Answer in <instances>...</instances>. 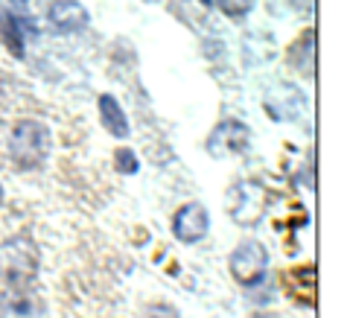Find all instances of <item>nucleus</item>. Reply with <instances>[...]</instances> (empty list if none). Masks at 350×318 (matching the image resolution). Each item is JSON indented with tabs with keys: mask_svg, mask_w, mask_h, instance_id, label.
I'll return each instance as SVG.
<instances>
[{
	"mask_svg": "<svg viewBox=\"0 0 350 318\" xmlns=\"http://www.w3.org/2000/svg\"><path fill=\"white\" fill-rule=\"evenodd\" d=\"M53 135L41 120H21L9 131V158L18 170H38L50 158Z\"/></svg>",
	"mask_w": 350,
	"mask_h": 318,
	"instance_id": "obj_1",
	"label": "nucleus"
},
{
	"mask_svg": "<svg viewBox=\"0 0 350 318\" xmlns=\"http://www.w3.org/2000/svg\"><path fill=\"white\" fill-rule=\"evenodd\" d=\"M36 275H38V246L32 243L29 234H18L9 237L6 243H0V278L9 287L24 289Z\"/></svg>",
	"mask_w": 350,
	"mask_h": 318,
	"instance_id": "obj_2",
	"label": "nucleus"
},
{
	"mask_svg": "<svg viewBox=\"0 0 350 318\" xmlns=\"http://www.w3.org/2000/svg\"><path fill=\"white\" fill-rule=\"evenodd\" d=\"M269 211V190L260 181H237L228 190V213L239 228H254Z\"/></svg>",
	"mask_w": 350,
	"mask_h": 318,
	"instance_id": "obj_3",
	"label": "nucleus"
},
{
	"mask_svg": "<svg viewBox=\"0 0 350 318\" xmlns=\"http://www.w3.org/2000/svg\"><path fill=\"white\" fill-rule=\"evenodd\" d=\"M228 271L239 287H257L269 275V248L260 239H243L228 257Z\"/></svg>",
	"mask_w": 350,
	"mask_h": 318,
	"instance_id": "obj_4",
	"label": "nucleus"
},
{
	"mask_svg": "<svg viewBox=\"0 0 350 318\" xmlns=\"http://www.w3.org/2000/svg\"><path fill=\"white\" fill-rule=\"evenodd\" d=\"M251 146V129L239 120H222L207 137V155L222 161V158H231V155H243V152Z\"/></svg>",
	"mask_w": 350,
	"mask_h": 318,
	"instance_id": "obj_5",
	"label": "nucleus"
},
{
	"mask_svg": "<svg viewBox=\"0 0 350 318\" xmlns=\"http://www.w3.org/2000/svg\"><path fill=\"white\" fill-rule=\"evenodd\" d=\"M211 231V213H207V207L202 202H190L175 211L172 216V237L178 239L184 246H193L204 239V234Z\"/></svg>",
	"mask_w": 350,
	"mask_h": 318,
	"instance_id": "obj_6",
	"label": "nucleus"
},
{
	"mask_svg": "<svg viewBox=\"0 0 350 318\" xmlns=\"http://www.w3.org/2000/svg\"><path fill=\"white\" fill-rule=\"evenodd\" d=\"M88 9L79 3V0H56L50 3L47 9V21H50V29L59 32V36H73L88 27Z\"/></svg>",
	"mask_w": 350,
	"mask_h": 318,
	"instance_id": "obj_7",
	"label": "nucleus"
},
{
	"mask_svg": "<svg viewBox=\"0 0 350 318\" xmlns=\"http://www.w3.org/2000/svg\"><path fill=\"white\" fill-rule=\"evenodd\" d=\"M0 318H44V304L27 287H9L6 292H0Z\"/></svg>",
	"mask_w": 350,
	"mask_h": 318,
	"instance_id": "obj_8",
	"label": "nucleus"
},
{
	"mask_svg": "<svg viewBox=\"0 0 350 318\" xmlns=\"http://www.w3.org/2000/svg\"><path fill=\"white\" fill-rule=\"evenodd\" d=\"M96 105H100V120H103V126H105L108 135L117 137V140H126L131 126H129V117L123 111V105H120L111 94H103Z\"/></svg>",
	"mask_w": 350,
	"mask_h": 318,
	"instance_id": "obj_9",
	"label": "nucleus"
},
{
	"mask_svg": "<svg viewBox=\"0 0 350 318\" xmlns=\"http://www.w3.org/2000/svg\"><path fill=\"white\" fill-rule=\"evenodd\" d=\"M24 32H38L32 21H18L15 15L0 12V41L6 44L9 53H15L21 59L24 56Z\"/></svg>",
	"mask_w": 350,
	"mask_h": 318,
	"instance_id": "obj_10",
	"label": "nucleus"
},
{
	"mask_svg": "<svg viewBox=\"0 0 350 318\" xmlns=\"http://www.w3.org/2000/svg\"><path fill=\"white\" fill-rule=\"evenodd\" d=\"M216 6L222 9L228 18H245L254 9V0H216Z\"/></svg>",
	"mask_w": 350,
	"mask_h": 318,
	"instance_id": "obj_11",
	"label": "nucleus"
},
{
	"mask_svg": "<svg viewBox=\"0 0 350 318\" xmlns=\"http://www.w3.org/2000/svg\"><path fill=\"white\" fill-rule=\"evenodd\" d=\"M117 170L135 175L137 172V155H135V152H131V149H120L117 152Z\"/></svg>",
	"mask_w": 350,
	"mask_h": 318,
	"instance_id": "obj_12",
	"label": "nucleus"
},
{
	"mask_svg": "<svg viewBox=\"0 0 350 318\" xmlns=\"http://www.w3.org/2000/svg\"><path fill=\"white\" fill-rule=\"evenodd\" d=\"M6 3H9V9H6L9 15H15L18 21H32L29 18V0H6Z\"/></svg>",
	"mask_w": 350,
	"mask_h": 318,
	"instance_id": "obj_13",
	"label": "nucleus"
},
{
	"mask_svg": "<svg viewBox=\"0 0 350 318\" xmlns=\"http://www.w3.org/2000/svg\"><path fill=\"white\" fill-rule=\"evenodd\" d=\"M0 202H3V187H0Z\"/></svg>",
	"mask_w": 350,
	"mask_h": 318,
	"instance_id": "obj_14",
	"label": "nucleus"
}]
</instances>
